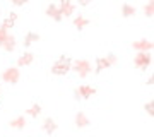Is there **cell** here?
<instances>
[{"label": "cell", "instance_id": "obj_1", "mask_svg": "<svg viewBox=\"0 0 154 137\" xmlns=\"http://www.w3.org/2000/svg\"><path fill=\"white\" fill-rule=\"evenodd\" d=\"M72 67V60L70 57H67V55H62L60 58L51 65V72L55 74V76H65L67 72L70 70Z\"/></svg>", "mask_w": 154, "mask_h": 137}, {"label": "cell", "instance_id": "obj_2", "mask_svg": "<svg viewBox=\"0 0 154 137\" xmlns=\"http://www.w3.org/2000/svg\"><path fill=\"white\" fill-rule=\"evenodd\" d=\"M70 70H75L79 74V77H88L91 72H93V65H91V62L89 60H82V58H79V60H74L72 62V67Z\"/></svg>", "mask_w": 154, "mask_h": 137}, {"label": "cell", "instance_id": "obj_3", "mask_svg": "<svg viewBox=\"0 0 154 137\" xmlns=\"http://www.w3.org/2000/svg\"><path fill=\"white\" fill-rule=\"evenodd\" d=\"M113 64H116V57L113 53L106 55V57H99V58H96V74L103 72L105 69H110Z\"/></svg>", "mask_w": 154, "mask_h": 137}, {"label": "cell", "instance_id": "obj_4", "mask_svg": "<svg viewBox=\"0 0 154 137\" xmlns=\"http://www.w3.org/2000/svg\"><path fill=\"white\" fill-rule=\"evenodd\" d=\"M151 62H152V57H151L149 51H139V53L135 55L134 64H135V67H139L140 70H144V69H147V67L151 65Z\"/></svg>", "mask_w": 154, "mask_h": 137}, {"label": "cell", "instance_id": "obj_5", "mask_svg": "<svg viewBox=\"0 0 154 137\" xmlns=\"http://www.w3.org/2000/svg\"><path fill=\"white\" fill-rule=\"evenodd\" d=\"M94 93H96V88H94V86H86V84H82V86H79V88L74 89L75 99H88V98H91Z\"/></svg>", "mask_w": 154, "mask_h": 137}, {"label": "cell", "instance_id": "obj_6", "mask_svg": "<svg viewBox=\"0 0 154 137\" xmlns=\"http://www.w3.org/2000/svg\"><path fill=\"white\" fill-rule=\"evenodd\" d=\"M19 77H21V72H19V69H16V67H9V69H5L4 74H2V79L5 82H9V84H17V82H19Z\"/></svg>", "mask_w": 154, "mask_h": 137}, {"label": "cell", "instance_id": "obj_7", "mask_svg": "<svg viewBox=\"0 0 154 137\" xmlns=\"http://www.w3.org/2000/svg\"><path fill=\"white\" fill-rule=\"evenodd\" d=\"M46 16L51 17V19H55L57 22H60L62 19H63V16H62V12H60V7L55 5V4H50V5L46 7Z\"/></svg>", "mask_w": 154, "mask_h": 137}, {"label": "cell", "instance_id": "obj_8", "mask_svg": "<svg viewBox=\"0 0 154 137\" xmlns=\"http://www.w3.org/2000/svg\"><path fill=\"white\" fill-rule=\"evenodd\" d=\"M74 4H72L70 0H60V12H62V16L63 17H69L74 14Z\"/></svg>", "mask_w": 154, "mask_h": 137}, {"label": "cell", "instance_id": "obj_9", "mask_svg": "<svg viewBox=\"0 0 154 137\" xmlns=\"http://www.w3.org/2000/svg\"><path fill=\"white\" fill-rule=\"evenodd\" d=\"M132 48L137 50V51H151V50H152V41H149V39H140V41L132 43Z\"/></svg>", "mask_w": 154, "mask_h": 137}, {"label": "cell", "instance_id": "obj_10", "mask_svg": "<svg viewBox=\"0 0 154 137\" xmlns=\"http://www.w3.org/2000/svg\"><path fill=\"white\" fill-rule=\"evenodd\" d=\"M57 129H58V125H57V122L53 120V118H45L43 130L46 132V134H53V132H57Z\"/></svg>", "mask_w": 154, "mask_h": 137}, {"label": "cell", "instance_id": "obj_11", "mask_svg": "<svg viewBox=\"0 0 154 137\" xmlns=\"http://www.w3.org/2000/svg\"><path fill=\"white\" fill-rule=\"evenodd\" d=\"M91 122H89V118L86 117V113H82V111H79L75 115V125L79 127V129H84V127H88Z\"/></svg>", "mask_w": 154, "mask_h": 137}, {"label": "cell", "instance_id": "obj_12", "mask_svg": "<svg viewBox=\"0 0 154 137\" xmlns=\"http://www.w3.org/2000/svg\"><path fill=\"white\" fill-rule=\"evenodd\" d=\"M34 60V55L33 53H24L19 57V60H17V65L19 67H24V65H31Z\"/></svg>", "mask_w": 154, "mask_h": 137}, {"label": "cell", "instance_id": "obj_13", "mask_svg": "<svg viewBox=\"0 0 154 137\" xmlns=\"http://www.w3.org/2000/svg\"><path fill=\"white\" fill-rule=\"evenodd\" d=\"M2 48L7 50V51H14V50H16V38H14L12 34H9L5 38V41L2 43Z\"/></svg>", "mask_w": 154, "mask_h": 137}, {"label": "cell", "instance_id": "obj_14", "mask_svg": "<svg viewBox=\"0 0 154 137\" xmlns=\"http://www.w3.org/2000/svg\"><path fill=\"white\" fill-rule=\"evenodd\" d=\"M9 125H11L12 129H16V130H21V129L26 127V118H24V117H17V118L9 122Z\"/></svg>", "mask_w": 154, "mask_h": 137}, {"label": "cell", "instance_id": "obj_15", "mask_svg": "<svg viewBox=\"0 0 154 137\" xmlns=\"http://www.w3.org/2000/svg\"><path fill=\"white\" fill-rule=\"evenodd\" d=\"M135 7L134 5H130V4H123L122 5V16L123 17H132V16H135Z\"/></svg>", "mask_w": 154, "mask_h": 137}, {"label": "cell", "instance_id": "obj_16", "mask_svg": "<svg viewBox=\"0 0 154 137\" xmlns=\"http://www.w3.org/2000/svg\"><path fill=\"white\" fill-rule=\"evenodd\" d=\"M16 21H17V14L16 12H11V16L5 17V21H4V24H2V27H4V29H11V27L16 24Z\"/></svg>", "mask_w": 154, "mask_h": 137}, {"label": "cell", "instance_id": "obj_17", "mask_svg": "<svg viewBox=\"0 0 154 137\" xmlns=\"http://www.w3.org/2000/svg\"><path fill=\"white\" fill-rule=\"evenodd\" d=\"M88 24H89V21H88L84 16H77L75 19H74V26H75L79 31H82V29L88 26Z\"/></svg>", "mask_w": 154, "mask_h": 137}, {"label": "cell", "instance_id": "obj_18", "mask_svg": "<svg viewBox=\"0 0 154 137\" xmlns=\"http://www.w3.org/2000/svg\"><path fill=\"white\" fill-rule=\"evenodd\" d=\"M38 39H39L38 33H28L24 36V46H29V45H33L34 41H38Z\"/></svg>", "mask_w": 154, "mask_h": 137}, {"label": "cell", "instance_id": "obj_19", "mask_svg": "<svg viewBox=\"0 0 154 137\" xmlns=\"http://www.w3.org/2000/svg\"><path fill=\"white\" fill-rule=\"evenodd\" d=\"M39 113H41V106H39L38 103H34L33 106H31V108L28 110V115H29V117H33V118H36V117L39 115Z\"/></svg>", "mask_w": 154, "mask_h": 137}, {"label": "cell", "instance_id": "obj_20", "mask_svg": "<svg viewBox=\"0 0 154 137\" xmlns=\"http://www.w3.org/2000/svg\"><path fill=\"white\" fill-rule=\"evenodd\" d=\"M144 12H146V16H147V17H152V14H154V2H152V0H149V4L146 5Z\"/></svg>", "mask_w": 154, "mask_h": 137}, {"label": "cell", "instance_id": "obj_21", "mask_svg": "<svg viewBox=\"0 0 154 137\" xmlns=\"http://www.w3.org/2000/svg\"><path fill=\"white\" fill-rule=\"evenodd\" d=\"M9 36V29H4V27H0V46H2V43L5 41V38Z\"/></svg>", "mask_w": 154, "mask_h": 137}, {"label": "cell", "instance_id": "obj_22", "mask_svg": "<svg viewBox=\"0 0 154 137\" xmlns=\"http://www.w3.org/2000/svg\"><path fill=\"white\" fill-rule=\"evenodd\" d=\"M146 111H147V113H149L151 117L154 115V103H152V101H149V103L146 104Z\"/></svg>", "mask_w": 154, "mask_h": 137}, {"label": "cell", "instance_id": "obj_23", "mask_svg": "<svg viewBox=\"0 0 154 137\" xmlns=\"http://www.w3.org/2000/svg\"><path fill=\"white\" fill-rule=\"evenodd\" d=\"M26 2H28V0H12V4H14V5H17V7L24 5V4H26Z\"/></svg>", "mask_w": 154, "mask_h": 137}, {"label": "cell", "instance_id": "obj_24", "mask_svg": "<svg viewBox=\"0 0 154 137\" xmlns=\"http://www.w3.org/2000/svg\"><path fill=\"white\" fill-rule=\"evenodd\" d=\"M77 4H79V5H82V7H86V5L91 4V0H77Z\"/></svg>", "mask_w": 154, "mask_h": 137}, {"label": "cell", "instance_id": "obj_25", "mask_svg": "<svg viewBox=\"0 0 154 137\" xmlns=\"http://www.w3.org/2000/svg\"><path fill=\"white\" fill-rule=\"evenodd\" d=\"M0 48H2V46H0Z\"/></svg>", "mask_w": 154, "mask_h": 137}]
</instances>
